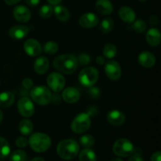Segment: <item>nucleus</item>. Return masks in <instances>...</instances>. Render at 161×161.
Returning <instances> with one entry per match:
<instances>
[{"label":"nucleus","mask_w":161,"mask_h":161,"mask_svg":"<svg viewBox=\"0 0 161 161\" xmlns=\"http://www.w3.org/2000/svg\"><path fill=\"white\" fill-rule=\"evenodd\" d=\"M53 65L59 72L67 75L74 73L79 65L77 58L72 54H62L56 57L53 61Z\"/></svg>","instance_id":"nucleus-1"},{"label":"nucleus","mask_w":161,"mask_h":161,"mask_svg":"<svg viewBox=\"0 0 161 161\" xmlns=\"http://www.w3.org/2000/svg\"><path fill=\"white\" fill-rule=\"evenodd\" d=\"M79 151V143L73 139L62 140L57 146L58 155L61 159L65 160H71L75 158L78 155Z\"/></svg>","instance_id":"nucleus-2"},{"label":"nucleus","mask_w":161,"mask_h":161,"mask_svg":"<svg viewBox=\"0 0 161 161\" xmlns=\"http://www.w3.org/2000/svg\"><path fill=\"white\" fill-rule=\"evenodd\" d=\"M28 144L35 152L44 153L50 149L51 146V139L49 135L38 132L30 136Z\"/></svg>","instance_id":"nucleus-3"},{"label":"nucleus","mask_w":161,"mask_h":161,"mask_svg":"<svg viewBox=\"0 0 161 161\" xmlns=\"http://www.w3.org/2000/svg\"><path fill=\"white\" fill-rule=\"evenodd\" d=\"M31 99L36 104L40 105H47L52 101L51 91L45 86H33L30 92Z\"/></svg>","instance_id":"nucleus-4"},{"label":"nucleus","mask_w":161,"mask_h":161,"mask_svg":"<svg viewBox=\"0 0 161 161\" xmlns=\"http://www.w3.org/2000/svg\"><path fill=\"white\" fill-rule=\"evenodd\" d=\"M99 72L94 67H86L82 69L78 75L79 82L85 87H92L97 82Z\"/></svg>","instance_id":"nucleus-5"},{"label":"nucleus","mask_w":161,"mask_h":161,"mask_svg":"<svg viewBox=\"0 0 161 161\" xmlns=\"http://www.w3.org/2000/svg\"><path fill=\"white\" fill-rule=\"evenodd\" d=\"M91 125V116L88 113H83L77 115L71 124V129L75 134H83L89 130Z\"/></svg>","instance_id":"nucleus-6"},{"label":"nucleus","mask_w":161,"mask_h":161,"mask_svg":"<svg viewBox=\"0 0 161 161\" xmlns=\"http://www.w3.org/2000/svg\"><path fill=\"white\" fill-rule=\"evenodd\" d=\"M113 153L120 157H127L135 150L134 145L127 138H119L115 142L113 147Z\"/></svg>","instance_id":"nucleus-7"},{"label":"nucleus","mask_w":161,"mask_h":161,"mask_svg":"<svg viewBox=\"0 0 161 161\" xmlns=\"http://www.w3.org/2000/svg\"><path fill=\"white\" fill-rule=\"evenodd\" d=\"M47 85L54 92H60L65 86V79L58 72H53L47 77Z\"/></svg>","instance_id":"nucleus-8"},{"label":"nucleus","mask_w":161,"mask_h":161,"mask_svg":"<svg viewBox=\"0 0 161 161\" xmlns=\"http://www.w3.org/2000/svg\"><path fill=\"white\" fill-rule=\"evenodd\" d=\"M17 109L22 116L30 117L35 113L34 104L28 97H21L17 102Z\"/></svg>","instance_id":"nucleus-9"},{"label":"nucleus","mask_w":161,"mask_h":161,"mask_svg":"<svg viewBox=\"0 0 161 161\" xmlns=\"http://www.w3.org/2000/svg\"><path fill=\"white\" fill-rule=\"evenodd\" d=\"M105 72L107 77L113 81H116L121 76V67L116 61H108L105 64Z\"/></svg>","instance_id":"nucleus-10"},{"label":"nucleus","mask_w":161,"mask_h":161,"mask_svg":"<svg viewBox=\"0 0 161 161\" xmlns=\"http://www.w3.org/2000/svg\"><path fill=\"white\" fill-rule=\"evenodd\" d=\"M13 15L15 20L21 23H26L31 19V12L29 9L23 5H19L14 7Z\"/></svg>","instance_id":"nucleus-11"},{"label":"nucleus","mask_w":161,"mask_h":161,"mask_svg":"<svg viewBox=\"0 0 161 161\" xmlns=\"http://www.w3.org/2000/svg\"><path fill=\"white\" fill-rule=\"evenodd\" d=\"M24 49L28 56L37 57L42 52L41 44L34 39H28L24 44Z\"/></svg>","instance_id":"nucleus-12"},{"label":"nucleus","mask_w":161,"mask_h":161,"mask_svg":"<svg viewBox=\"0 0 161 161\" xmlns=\"http://www.w3.org/2000/svg\"><path fill=\"white\" fill-rule=\"evenodd\" d=\"M98 17L93 13H87V14H83L79 19V24L80 26L84 28H94L98 25Z\"/></svg>","instance_id":"nucleus-13"},{"label":"nucleus","mask_w":161,"mask_h":161,"mask_svg":"<svg viewBox=\"0 0 161 161\" xmlns=\"http://www.w3.org/2000/svg\"><path fill=\"white\" fill-rule=\"evenodd\" d=\"M28 32H29L28 27L25 25H16L9 28L8 35L11 39L20 40V39H25L28 36Z\"/></svg>","instance_id":"nucleus-14"},{"label":"nucleus","mask_w":161,"mask_h":161,"mask_svg":"<svg viewBox=\"0 0 161 161\" xmlns=\"http://www.w3.org/2000/svg\"><path fill=\"white\" fill-rule=\"evenodd\" d=\"M107 120L113 126H121L125 123L126 116L119 110H112L107 115Z\"/></svg>","instance_id":"nucleus-15"},{"label":"nucleus","mask_w":161,"mask_h":161,"mask_svg":"<svg viewBox=\"0 0 161 161\" xmlns=\"http://www.w3.org/2000/svg\"><path fill=\"white\" fill-rule=\"evenodd\" d=\"M80 91L75 87L69 86L65 88L62 93V98L65 102L69 104H74L80 100Z\"/></svg>","instance_id":"nucleus-16"},{"label":"nucleus","mask_w":161,"mask_h":161,"mask_svg":"<svg viewBox=\"0 0 161 161\" xmlns=\"http://www.w3.org/2000/svg\"><path fill=\"white\" fill-rule=\"evenodd\" d=\"M156 61H157V59H156V57L154 56L153 53L149 51L142 52L138 56L139 64L144 68H147V69L152 68L153 66L155 65Z\"/></svg>","instance_id":"nucleus-17"},{"label":"nucleus","mask_w":161,"mask_h":161,"mask_svg":"<svg viewBox=\"0 0 161 161\" xmlns=\"http://www.w3.org/2000/svg\"><path fill=\"white\" fill-rule=\"evenodd\" d=\"M146 39L149 46L157 47V46L160 45L161 41L160 31L156 28H150L146 32Z\"/></svg>","instance_id":"nucleus-18"},{"label":"nucleus","mask_w":161,"mask_h":161,"mask_svg":"<svg viewBox=\"0 0 161 161\" xmlns=\"http://www.w3.org/2000/svg\"><path fill=\"white\" fill-rule=\"evenodd\" d=\"M119 16L123 21L127 24L133 23L136 19L135 12L128 6H122V7L119 8Z\"/></svg>","instance_id":"nucleus-19"},{"label":"nucleus","mask_w":161,"mask_h":161,"mask_svg":"<svg viewBox=\"0 0 161 161\" xmlns=\"http://www.w3.org/2000/svg\"><path fill=\"white\" fill-rule=\"evenodd\" d=\"M95 8L102 15H109L113 11V3L109 0H97Z\"/></svg>","instance_id":"nucleus-20"},{"label":"nucleus","mask_w":161,"mask_h":161,"mask_svg":"<svg viewBox=\"0 0 161 161\" xmlns=\"http://www.w3.org/2000/svg\"><path fill=\"white\" fill-rule=\"evenodd\" d=\"M49 60L46 57L37 58L34 63V70L39 75H43L49 69Z\"/></svg>","instance_id":"nucleus-21"},{"label":"nucleus","mask_w":161,"mask_h":161,"mask_svg":"<svg viewBox=\"0 0 161 161\" xmlns=\"http://www.w3.org/2000/svg\"><path fill=\"white\" fill-rule=\"evenodd\" d=\"M15 101V96L12 92L4 91L0 93V107L1 108H9Z\"/></svg>","instance_id":"nucleus-22"},{"label":"nucleus","mask_w":161,"mask_h":161,"mask_svg":"<svg viewBox=\"0 0 161 161\" xmlns=\"http://www.w3.org/2000/svg\"><path fill=\"white\" fill-rule=\"evenodd\" d=\"M55 16L59 20L62 22H66L70 19V13L69 9L61 5H57L53 9Z\"/></svg>","instance_id":"nucleus-23"},{"label":"nucleus","mask_w":161,"mask_h":161,"mask_svg":"<svg viewBox=\"0 0 161 161\" xmlns=\"http://www.w3.org/2000/svg\"><path fill=\"white\" fill-rule=\"evenodd\" d=\"M19 130L24 136H28L31 135L33 130V124L28 119H23L19 124Z\"/></svg>","instance_id":"nucleus-24"},{"label":"nucleus","mask_w":161,"mask_h":161,"mask_svg":"<svg viewBox=\"0 0 161 161\" xmlns=\"http://www.w3.org/2000/svg\"><path fill=\"white\" fill-rule=\"evenodd\" d=\"M79 161H97V157L92 149L86 148L79 154Z\"/></svg>","instance_id":"nucleus-25"},{"label":"nucleus","mask_w":161,"mask_h":161,"mask_svg":"<svg viewBox=\"0 0 161 161\" xmlns=\"http://www.w3.org/2000/svg\"><path fill=\"white\" fill-rule=\"evenodd\" d=\"M113 27H114V21L110 17H106V18L103 19L100 24L101 31L105 34L111 32L113 29Z\"/></svg>","instance_id":"nucleus-26"},{"label":"nucleus","mask_w":161,"mask_h":161,"mask_svg":"<svg viewBox=\"0 0 161 161\" xmlns=\"http://www.w3.org/2000/svg\"><path fill=\"white\" fill-rule=\"evenodd\" d=\"M10 153V146L6 138L0 137V159L7 157Z\"/></svg>","instance_id":"nucleus-27"},{"label":"nucleus","mask_w":161,"mask_h":161,"mask_svg":"<svg viewBox=\"0 0 161 161\" xmlns=\"http://www.w3.org/2000/svg\"><path fill=\"white\" fill-rule=\"evenodd\" d=\"M102 53H103V56L105 58H108V59H112L117 53V48H116V47L114 44L110 42V43L106 44L105 46Z\"/></svg>","instance_id":"nucleus-28"},{"label":"nucleus","mask_w":161,"mask_h":161,"mask_svg":"<svg viewBox=\"0 0 161 161\" xmlns=\"http://www.w3.org/2000/svg\"><path fill=\"white\" fill-rule=\"evenodd\" d=\"M43 50L47 54H54L58 50V45L56 42L53 41H48L44 44Z\"/></svg>","instance_id":"nucleus-29"},{"label":"nucleus","mask_w":161,"mask_h":161,"mask_svg":"<svg viewBox=\"0 0 161 161\" xmlns=\"http://www.w3.org/2000/svg\"><path fill=\"white\" fill-rule=\"evenodd\" d=\"M94 138L91 135H84L80 138V144L85 148H91L94 144Z\"/></svg>","instance_id":"nucleus-30"},{"label":"nucleus","mask_w":161,"mask_h":161,"mask_svg":"<svg viewBox=\"0 0 161 161\" xmlns=\"http://www.w3.org/2000/svg\"><path fill=\"white\" fill-rule=\"evenodd\" d=\"M27 158L26 153L21 149H17L14 151L10 154L9 160L10 161H25Z\"/></svg>","instance_id":"nucleus-31"},{"label":"nucleus","mask_w":161,"mask_h":161,"mask_svg":"<svg viewBox=\"0 0 161 161\" xmlns=\"http://www.w3.org/2000/svg\"><path fill=\"white\" fill-rule=\"evenodd\" d=\"M53 13V8L50 5H43L39 9V15L44 19L50 18Z\"/></svg>","instance_id":"nucleus-32"},{"label":"nucleus","mask_w":161,"mask_h":161,"mask_svg":"<svg viewBox=\"0 0 161 161\" xmlns=\"http://www.w3.org/2000/svg\"><path fill=\"white\" fill-rule=\"evenodd\" d=\"M133 29L138 33H143L147 28V24L142 20H135L133 22Z\"/></svg>","instance_id":"nucleus-33"},{"label":"nucleus","mask_w":161,"mask_h":161,"mask_svg":"<svg viewBox=\"0 0 161 161\" xmlns=\"http://www.w3.org/2000/svg\"><path fill=\"white\" fill-rule=\"evenodd\" d=\"M77 61L78 63L81 65H86V64H90L91 61V58L88 53H80L77 58Z\"/></svg>","instance_id":"nucleus-34"},{"label":"nucleus","mask_w":161,"mask_h":161,"mask_svg":"<svg viewBox=\"0 0 161 161\" xmlns=\"http://www.w3.org/2000/svg\"><path fill=\"white\" fill-rule=\"evenodd\" d=\"M129 157H130V158H129L128 161H143L142 152L140 149H135L131 155L129 156Z\"/></svg>","instance_id":"nucleus-35"},{"label":"nucleus","mask_w":161,"mask_h":161,"mask_svg":"<svg viewBox=\"0 0 161 161\" xmlns=\"http://www.w3.org/2000/svg\"><path fill=\"white\" fill-rule=\"evenodd\" d=\"M15 144L19 148H25L28 145V139H27L25 137L20 136L16 139Z\"/></svg>","instance_id":"nucleus-36"},{"label":"nucleus","mask_w":161,"mask_h":161,"mask_svg":"<svg viewBox=\"0 0 161 161\" xmlns=\"http://www.w3.org/2000/svg\"><path fill=\"white\" fill-rule=\"evenodd\" d=\"M22 86H23V87L25 88V89L30 90L33 87L34 83H33V81L31 79L25 78L22 80Z\"/></svg>","instance_id":"nucleus-37"},{"label":"nucleus","mask_w":161,"mask_h":161,"mask_svg":"<svg viewBox=\"0 0 161 161\" xmlns=\"http://www.w3.org/2000/svg\"><path fill=\"white\" fill-rule=\"evenodd\" d=\"M159 24V18L157 15H153L151 16L149 18V25L152 26H157Z\"/></svg>","instance_id":"nucleus-38"},{"label":"nucleus","mask_w":161,"mask_h":161,"mask_svg":"<svg viewBox=\"0 0 161 161\" xmlns=\"http://www.w3.org/2000/svg\"><path fill=\"white\" fill-rule=\"evenodd\" d=\"M151 161H161V153L160 151L155 152L151 157Z\"/></svg>","instance_id":"nucleus-39"},{"label":"nucleus","mask_w":161,"mask_h":161,"mask_svg":"<svg viewBox=\"0 0 161 161\" xmlns=\"http://www.w3.org/2000/svg\"><path fill=\"white\" fill-rule=\"evenodd\" d=\"M90 94H91V97L96 98V97H98L99 94H100V91H99V89H97V87H93L92 89L90 91Z\"/></svg>","instance_id":"nucleus-40"},{"label":"nucleus","mask_w":161,"mask_h":161,"mask_svg":"<svg viewBox=\"0 0 161 161\" xmlns=\"http://www.w3.org/2000/svg\"><path fill=\"white\" fill-rule=\"evenodd\" d=\"M39 2H40V0H25V3H27V5L31 6V7H35V6H38Z\"/></svg>","instance_id":"nucleus-41"},{"label":"nucleus","mask_w":161,"mask_h":161,"mask_svg":"<svg viewBox=\"0 0 161 161\" xmlns=\"http://www.w3.org/2000/svg\"><path fill=\"white\" fill-rule=\"evenodd\" d=\"M96 62H97V64L99 65H103V64H105V57L104 56H98L96 58Z\"/></svg>","instance_id":"nucleus-42"},{"label":"nucleus","mask_w":161,"mask_h":161,"mask_svg":"<svg viewBox=\"0 0 161 161\" xmlns=\"http://www.w3.org/2000/svg\"><path fill=\"white\" fill-rule=\"evenodd\" d=\"M5 3H6L9 6H13V5H15L17 3H18L19 2H20L21 0H4Z\"/></svg>","instance_id":"nucleus-43"},{"label":"nucleus","mask_w":161,"mask_h":161,"mask_svg":"<svg viewBox=\"0 0 161 161\" xmlns=\"http://www.w3.org/2000/svg\"><path fill=\"white\" fill-rule=\"evenodd\" d=\"M61 1H62V0H47V2H48L50 5H53V6H57V5L59 4Z\"/></svg>","instance_id":"nucleus-44"},{"label":"nucleus","mask_w":161,"mask_h":161,"mask_svg":"<svg viewBox=\"0 0 161 161\" xmlns=\"http://www.w3.org/2000/svg\"><path fill=\"white\" fill-rule=\"evenodd\" d=\"M31 161H45V160H44V159L42 158V157H35V158L31 159Z\"/></svg>","instance_id":"nucleus-45"},{"label":"nucleus","mask_w":161,"mask_h":161,"mask_svg":"<svg viewBox=\"0 0 161 161\" xmlns=\"http://www.w3.org/2000/svg\"><path fill=\"white\" fill-rule=\"evenodd\" d=\"M3 112L0 110V123L3 121Z\"/></svg>","instance_id":"nucleus-46"},{"label":"nucleus","mask_w":161,"mask_h":161,"mask_svg":"<svg viewBox=\"0 0 161 161\" xmlns=\"http://www.w3.org/2000/svg\"><path fill=\"white\" fill-rule=\"evenodd\" d=\"M111 161H123V160L119 158H115V159H113Z\"/></svg>","instance_id":"nucleus-47"},{"label":"nucleus","mask_w":161,"mask_h":161,"mask_svg":"<svg viewBox=\"0 0 161 161\" xmlns=\"http://www.w3.org/2000/svg\"><path fill=\"white\" fill-rule=\"evenodd\" d=\"M138 1H139V2H142H142L146 1V0H138Z\"/></svg>","instance_id":"nucleus-48"}]
</instances>
